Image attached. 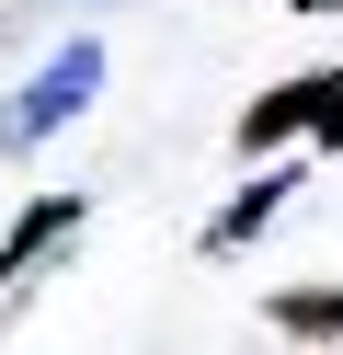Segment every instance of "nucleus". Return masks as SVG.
Returning <instances> with one entry per match:
<instances>
[{"mask_svg":"<svg viewBox=\"0 0 343 355\" xmlns=\"http://www.w3.org/2000/svg\"><path fill=\"white\" fill-rule=\"evenodd\" d=\"M91 92H103V46L80 35V46H58V58H46V69L12 92V103H0V149H35V138H58V126L80 115Z\"/></svg>","mask_w":343,"mask_h":355,"instance_id":"obj_1","label":"nucleus"},{"mask_svg":"<svg viewBox=\"0 0 343 355\" xmlns=\"http://www.w3.org/2000/svg\"><path fill=\"white\" fill-rule=\"evenodd\" d=\"M240 138H252V149H274V138H343V69H320V80H286V92H263Z\"/></svg>","mask_w":343,"mask_h":355,"instance_id":"obj_2","label":"nucleus"},{"mask_svg":"<svg viewBox=\"0 0 343 355\" xmlns=\"http://www.w3.org/2000/svg\"><path fill=\"white\" fill-rule=\"evenodd\" d=\"M69 230H80V207H69V195H58V207H35V218H23V230L0 241V298H12V286H23V263H35V252H58Z\"/></svg>","mask_w":343,"mask_h":355,"instance_id":"obj_3","label":"nucleus"},{"mask_svg":"<svg viewBox=\"0 0 343 355\" xmlns=\"http://www.w3.org/2000/svg\"><path fill=\"white\" fill-rule=\"evenodd\" d=\"M274 195H286V184H252V195H240L229 218H206V252H229V241H252V230L274 218Z\"/></svg>","mask_w":343,"mask_h":355,"instance_id":"obj_4","label":"nucleus"},{"mask_svg":"<svg viewBox=\"0 0 343 355\" xmlns=\"http://www.w3.org/2000/svg\"><path fill=\"white\" fill-rule=\"evenodd\" d=\"M274 321L286 332H343V298H274Z\"/></svg>","mask_w":343,"mask_h":355,"instance_id":"obj_5","label":"nucleus"},{"mask_svg":"<svg viewBox=\"0 0 343 355\" xmlns=\"http://www.w3.org/2000/svg\"><path fill=\"white\" fill-rule=\"evenodd\" d=\"M309 12H332V0H309Z\"/></svg>","mask_w":343,"mask_h":355,"instance_id":"obj_6","label":"nucleus"}]
</instances>
